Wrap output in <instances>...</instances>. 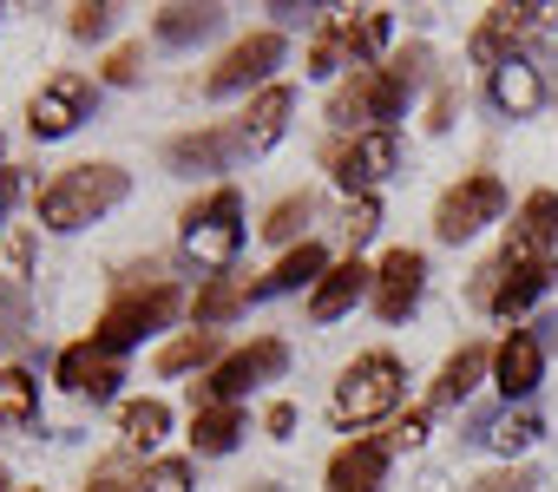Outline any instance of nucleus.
Returning a JSON list of instances; mask_svg holds the SVG:
<instances>
[{"mask_svg": "<svg viewBox=\"0 0 558 492\" xmlns=\"http://www.w3.org/2000/svg\"><path fill=\"white\" fill-rule=\"evenodd\" d=\"M395 158H401V145H395V125H388V132H362L355 145H329V171H336L349 190H368V184H381V177L395 171Z\"/></svg>", "mask_w": 558, "mask_h": 492, "instance_id": "12", "label": "nucleus"}, {"mask_svg": "<svg viewBox=\"0 0 558 492\" xmlns=\"http://www.w3.org/2000/svg\"><path fill=\"white\" fill-rule=\"evenodd\" d=\"M80 119H93V79H80V73H53L27 106L34 138H66Z\"/></svg>", "mask_w": 558, "mask_h": 492, "instance_id": "8", "label": "nucleus"}, {"mask_svg": "<svg viewBox=\"0 0 558 492\" xmlns=\"http://www.w3.org/2000/svg\"><path fill=\"white\" fill-rule=\"evenodd\" d=\"M204 361H217V329H191V335H178L171 348H158V374H191V368H204Z\"/></svg>", "mask_w": 558, "mask_h": 492, "instance_id": "29", "label": "nucleus"}, {"mask_svg": "<svg viewBox=\"0 0 558 492\" xmlns=\"http://www.w3.org/2000/svg\"><path fill=\"white\" fill-rule=\"evenodd\" d=\"M375 223H381V204H375V197L349 204V236H355V243H362V236H375Z\"/></svg>", "mask_w": 558, "mask_h": 492, "instance_id": "39", "label": "nucleus"}, {"mask_svg": "<svg viewBox=\"0 0 558 492\" xmlns=\"http://www.w3.org/2000/svg\"><path fill=\"white\" fill-rule=\"evenodd\" d=\"M243 303H250V290H243V283H230V276H217V283H204V290H197L191 316H197V329H217V322H230Z\"/></svg>", "mask_w": 558, "mask_h": 492, "instance_id": "28", "label": "nucleus"}, {"mask_svg": "<svg viewBox=\"0 0 558 492\" xmlns=\"http://www.w3.org/2000/svg\"><path fill=\"white\" fill-rule=\"evenodd\" d=\"M236 243H243V197H236L230 184L184 210V263H197V270H230Z\"/></svg>", "mask_w": 558, "mask_h": 492, "instance_id": "5", "label": "nucleus"}, {"mask_svg": "<svg viewBox=\"0 0 558 492\" xmlns=\"http://www.w3.org/2000/svg\"><path fill=\"white\" fill-rule=\"evenodd\" d=\"M336 66H342V47H336V40H316V53H310V73H316V79H329Z\"/></svg>", "mask_w": 558, "mask_h": 492, "instance_id": "40", "label": "nucleus"}, {"mask_svg": "<svg viewBox=\"0 0 558 492\" xmlns=\"http://www.w3.org/2000/svg\"><path fill=\"white\" fill-rule=\"evenodd\" d=\"M427 440V414H408L401 427H395V446H421Z\"/></svg>", "mask_w": 558, "mask_h": 492, "instance_id": "42", "label": "nucleus"}, {"mask_svg": "<svg viewBox=\"0 0 558 492\" xmlns=\"http://www.w3.org/2000/svg\"><path fill=\"white\" fill-rule=\"evenodd\" d=\"M119 427H125L132 446H158V440L171 433V407H165V401H125V407H119Z\"/></svg>", "mask_w": 558, "mask_h": 492, "instance_id": "30", "label": "nucleus"}, {"mask_svg": "<svg viewBox=\"0 0 558 492\" xmlns=\"http://www.w3.org/2000/svg\"><path fill=\"white\" fill-rule=\"evenodd\" d=\"M551 236H558V197L551 190H532L525 204H519V217H512V236H506V270H519V263H545V250H551Z\"/></svg>", "mask_w": 558, "mask_h": 492, "instance_id": "11", "label": "nucleus"}, {"mask_svg": "<svg viewBox=\"0 0 558 492\" xmlns=\"http://www.w3.org/2000/svg\"><path fill=\"white\" fill-rule=\"evenodd\" d=\"M310 210H316V197L303 190V197H283V204H276L269 217H263V236H276V243H290L303 223H310Z\"/></svg>", "mask_w": 558, "mask_h": 492, "instance_id": "33", "label": "nucleus"}, {"mask_svg": "<svg viewBox=\"0 0 558 492\" xmlns=\"http://www.w3.org/2000/svg\"><path fill=\"white\" fill-rule=\"evenodd\" d=\"M27 309H34L27 283L21 276H0V348H14L27 335Z\"/></svg>", "mask_w": 558, "mask_h": 492, "instance_id": "31", "label": "nucleus"}, {"mask_svg": "<svg viewBox=\"0 0 558 492\" xmlns=\"http://www.w3.org/2000/svg\"><path fill=\"white\" fill-rule=\"evenodd\" d=\"M499 210H506V184H499L493 171H473V177H460V184L440 197L434 236H440V243H466V236H480L486 223H499Z\"/></svg>", "mask_w": 558, "mask_h": 492, "instance_id": "7", "label": "nucleus"}, {"mask_svg": "<svg viewBox=\"0 0 558 492\" xmlns=\"http://www.w3.org/2000/svg\"><path fill=\"white\" fill-rule=\"evenodd\" d=\"M486 368H493V348H480V342H473V348H460V355L440 368V381H434V407H460V401L480 388V374H486Z\"/></svg>", "mask_w": 558, "mask_h": 492, "instance_id": "24", "label": "nucleus"}, {"mask_svg": "<svg viewBox=\"0 0 558 492\" xmlns=\"http://www.w3.org/2000/svg\"><path fill=\"white\" fill-rule=\"evenodd\" d=\"M493 374H499V394H506V401H525V394L545 381V348H538V335L512 329V335L493 348Z\"/></svg>", "mask_w": 558, "mask_h": 492, "instance_id": "15", "label": "nucleus"}, {"mask_svg": "<svg viewBox=\"0 0 558 492\" xmlns=\"http://www.w3.org/2000/svg\"><path fill=\"white\" fill-rule=\"evenodd\" d=\"M230 158H243V151H236V125H210V132H184V138H171V145H165V164H171L178 177H197V171H217V164H230Z\"/></svg>", "mask_w": 558, "mask_h": 492, "instance_id": "17", "label": "nucleus"}, {"mask_svg": "<svg viewBox=\"0 0 558 492\" xmlns=\"http://www.w3.org/2000/svg\"><path fill=\"white\" fill-rule=\"evenodd\" d=\"M125 190H132V177L119 164H73L40 190V223L47 230H86L112 204H125Z\"/></svg>", "mask_w": 558, "mask_h": 492, "instance_id": "2", "label": "nucleus"}, {"mask_svg": "<svg viewBox=\"0 0 558 492\" xmlns=\"http://www.w3.org/2000/svg\"><path fill=\"white\" fill-rule=\"evenodd\" d=\"M362 296H375V270H368L362 257H349V263H336V270L316 283V296H310V316H316V322H336V316H349Z\"/></svg>", "mask_w": 558, "mask_h": 492, "instance_id": "20", "label": "nucleus"}, {"mask_svg": "<svg viewBox=\"0 0 558 492\" xmlns=\"http://www.w3.org/2000/svg\"><path fill=\"white\" fill-rule=\"evenodd\" d=\"M395 401H401V361H395L388 348H375V355H355V361H349V374L336 381L329 414H336L342 427H368V420H381Z\"/></svg>", "mask_w": 558, "mask_h": 492, "instance_id": "6", "label": "nucleus"}, {"mask_svg": "<svg viewBox=\"0 0 558 492\" xmlns=\"http://www.w3.org/2000/svg\"><path fill=\"white\" fill-rule=\"evenodd\" d=\"M545 14L551 8H493L486 21H480V34H473V60L493 73V66H506V60H519V40H532L538 27H545Z\"/></svg>", "mask_w": 558, "mask_h": 492, "instance_id": "10", "label": "nucleus"}, {"mask_svg": "<svg viewBox=\"0 0 558 492\" xmlns=\"http://www.w3.org/2000/svg\"><path fill=\"white\" fill-rule=\"evenodd\" d=\"M138 485H145V479H138L132 459H99L93 479H86V492H138Z\"/></svg>", "mask_w": 558, "mask_h": 492, "instance_id": "34", "label": "nucleus"}, {"mask_svg": "<svg viewBox=\"0 0 558 492\" xmlns=\"http://www.w3.org/2000/svg\"><path fill=\"white\" fill-rule=\"evenodd\" d=\"M538 433H545V427H538V414H525V407H519V414H499V420H493L486 446H499V453L512 459V453H525V446H532Z\"/></svg>", "mask_w": 558, "mask_h": 492, "instance_id": "32", "label": "nucleus"}, {"mask_svg": "<svg viewBox=\"0 0 558 492\" xmlns=\"http://www.w3.org/2000/svg\"><path fill=\"white\" fill-rule=\"evenodd\" d=\"M290 368V348L276 342V335H263V342H250V348H236V355H223L197 388H191V407L204 414V407H236L250 388H263V381H276Z\"/></svg>", "mask_w": 558, "mask_h": 492, "instance_id": "4", "label": "nucleus"}, {"mask_svg": "<svg viewBox=\"0 0 558 492\" xmlns=\"http://www.w3.org/2000/svg\"><path fill=\"white\" fill-rule=\"evenodd\" d=\"M323 276H329L323 243H303V250H290L283 263H276V270L256 283V296H290V290H303V283H323Z\"/></svg>", "mask_w": 558, "mask_h": 492, "instance_id": "23", "label": "nucleus"}, {"mask_svg": "<svg viewBox=\"0 0 558 492\" xmlns=\"http://www.w3.org/2000/svg\"><path fill=\"white\" fill-rule=\"evenodd\" d=\"M138 60H145V47H119V53L106 60V79H112V86H132V79H138Z\"/></svg>", "mask_w": 558, "mask_h": 492, "instance_id": "38", "label": "nucleus"}, {"mask_svg": "<svg viewBox=\"0 0 558 492\" xmlns=\"http://www.w3.org/2000/svg\"><path fill=\"white\" fill-rule=\"evenodd\" d=\"M112 27V8H106V0H86V8H73V34L80 40H99Z\"/></svg>", "mask_w": 558, "mask_h": 492, "instance_id": "35", "label": "nucleus"}, {"mask_svg": "<svg viewBox=\"0 0 558 492\" xmlns=\"http://www.w3.org/2000/svg\"><path fill=\"white\" fill-rule=\"evenodd\" d=\"M486 99H493L506 119H532V112L545 106V79H538V66L519 53V60H506V66L486 73Z\"/></svg>", "mask_w": 558, "mask_h": 492, "instance_id": "16", "label": "nucleus"}, {"mask_svg": "<svg viewBox=\"0 0 558 492\" xmlns=\"http://www.w3.org/2000/svg\"><path fill=\"white\" fill-rule=\"evenodd\" d=\"M388 27H395V14H388V8H362V14H355V8H342V14H329V40H336L355 66H368V60L388 47Z\"/></svg>", "mask_w": 558, "mask_h": 492, "instance_id": "19", "label": "nucleus"}, {"mask_svg": "<svg viewBox=\"0 0 558 492\" xmlns=\"http://www.w3.org/2000/svg\"><path fill=\"white\" fill-rule=\"evenodd\" d=\"M263 427H269V433H276V440H283V433H290V427H296V407H290V401H276V407H269V414H263Z\"/></svg>", "mask_w": 558, "mask_h": 492, "instance_id": "41", "label": "nucleus"}, {"mask_svg": "<svg viewBox=\"0 0 558 492\" xmlns=\"http://www.w3.org/2000/svg\"><path fill=\"white\" fill-rule=\"evenodd\" d=\"M178 303H184V296H178L171 283H151V290H145V283L132 276V283L112 296V309L99 316V329H93V348H99V355H119V348L145 342L151 329H165V322L178 316Z\"/></svg>", "mask_w": 558, "mask_h": 492, "instance_id": "3", "label": "nucleus"}, {"mask_svg": "<svg viewBox=\"0 0 558 492\" xmlns=\"http://www.w3.org/2000/svg\"><path fill=\"white\" fill-rule=\"evenodd\" d=\"M243 440V407H204V414H191V446L197 453H230Z\"/></svg>", "mask_w": 558, "mask_h": 492, "instance_id": "25", "label": "nucleus"}, {"mask_svg": "<svg viewBox=\"0 0 558 492\" xmlns=\"http://www.w3.org/2000/svg\"><path fill=\"white\" fill-rule=\"evenodd\" d=\"M151 492H191V466L184 459H158L151 466Z\"/></svg>", "mask_w": 558, "mask_h": 492, "instance_id": "37", "label": "nucleus"}, {"mask_svg": "<svg viewBox=\"0 0 558 492\" xmlns=\"http://www.w3.org/2000/svg\"><path fill=\"white\" fill-rule=\"evenodd\" d=\"M217 27H223V8H165V14H158V40H165V47L210 40Z\"/></svg>", "mask_w": 558, "mask_h": 492, "instance_id": "26", "label": "nucleus"}, {"mask_svg": "<svg viewBox=\"0 0 558 492\" xmlns=\"http://www.w3.org/2000/svg\"><path fill=\"white\" fill-rule=\"evenodd\" d=\"M388 479V440H355L329 459V492H381Z\"/></svg>", "mask_w": 558, "mask_h": 492, "instance_id": "21", "label": "nucleus"}, {"mask_svg": "<svg viewBox=\"0 0 558 492\" xmlns=\"http://www.w3.org/2000/svg\"><path fill=\"white\" fill-rule=\"evenodd\" d=\"M0 492H8V472H0Z\"/></svg>", "mask_w": 558, "mask_h": 492, "instance_id": "44", "label": "nucleus"}, {"mask_svg": "<svg viewBox=\"0 0 558 492\" xmlns=\"http://www.w3.org/2000/svg\"><path fill=\"white\" fill-rule=\"evenodd\" d=\"M119 381H125V374H119V368H112V361H106L93 342H73V348L60 355V388H66V394L112 401V394H119Z\"/></svg>", "mask_w": 558, "mask_h": 492, "instance_id": "22", "label": "nucleus"}, {"mask_svg": "<svg viewBox=\"0 0 558 492\" xmlns=\"http://www.w3.org/2000/svg\"><path fill=\"white\" fill-rule=\"evenodd\" d=\"M538 485V472H525V466H506V472H486L473 492H532Z\"/></svg>", "mask_w": 558, "mask_h": 492, "instance_id": "36", "label": "nucleus"}, {"mask_svg": "<svg viewBox=\"0 0 558 492\" xmlns=\"http://www.w3.org/2000/svg\"><path fill=\"white\" fill-rule=\"evenodd\" d=\"M250 492H290V485H276V479H256V485H250Z\"/></svg>", "mask_w": 558, "mask_h": 492, "instance_id": "43", "label": "nucleus"}, {"mask_svg": "<svg viewBox=\"0 0 558 492\" xmlns=\"http://www.w3.org/2000/svg\"><path fill=\"white\" fill-rule=\"evenodd\" d=\"M290 106H296V93H290V86H269V93H256V106L236 119V151H243V158L269 151L276 138H283V125H290Z\"/></svg>", "mask_w": 558, "mask_h": 492, "instance_id": "18", "label": "nucleus"}, {"mask_svg": "<svg viewBox=\"0 0 558 492\" xmlns=\"http://www.w3.org/2000/svg\"><path fill=\"white\" fill-rule=\"evenodd\" d=\"M421 283H427V257L421 250H388L381 270H375V316L408 322V309L421 303Z\"/></svg>", "mask_w": 558, "mask_h": 492, "instance_id": "13", "label": "nucleus"}, {"mask_svg": "<svg viewBox=\"0 0 558 492\" xmlns=\"http://www.w3.org/2000/svg\"><path fill=\"white\" fill-rule=\"evenodd\" d=\"M269 66H283V34H250V40H236V47L217 60L210 93H217V99H230V93H243V86L269 79Z\"/></svg>", "mask_w": 558, "mask_h": 492, "instance_id": "14", "label": "nucleus"}, {"mask_svg": "<svg viewBox=\"0 0 558 492\" xmlns=\"http://www.w3.org/2000/svg\"><path fill=\"white\" fill-rule=\"evenodd\" d=\"M551 276H558V270H551V257H545V263H519V270L493 263V270H480V290H473V296H480L493 316H506V322H512V316H525V309L551 290Z\"/></svg>", "mask_w": 558, "mask_h": 492, "instance_id": "9", "label": "nucleus"}, {"mask_svg": "<svg viewBox=\"0 0 558 492\" xmlns=\"http://www.w3.org/2000/svg\"><path fill=\"white\" fill-rule=\"evenodd\" d=\"M421 86H427V47H408L395 66H362V73L336 93L329 119H336L342 132H355V125L388 132V119H401L408 93H421Z\"/></svg>", "mask_w": 558, "mask_h": 492, "instance_id": "1", "label": "nucleus"}, {"mask_svg": "<svg viewBox=\"0 0 558 492\" xmlns=\"http://www.w3.org/2000/svg\"><path fill=\"white\" fill-rule=\"evenodd\" d=\"M34 414H40V381L27 368H0V420L34 427Z\"/></svg>", "mask_w": 558, "mask_h": 492, "instance_id": "27", "label": "nucleus"}]
</instances>
